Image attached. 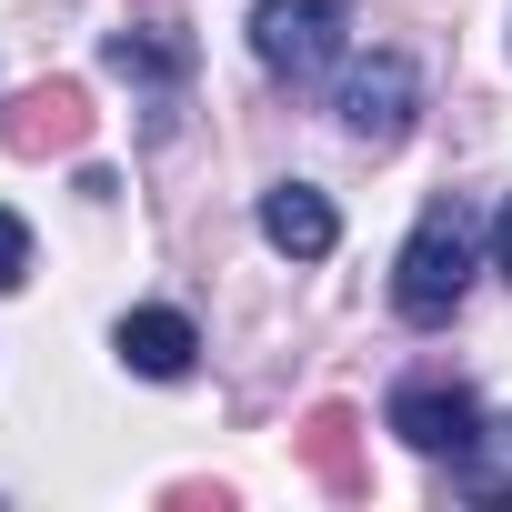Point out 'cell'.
<instances>
[{"label": "cell", "mask_w": 512, "mask_h": 512, "mask_svg": "<svg viewBox=\"0 0 512 512\" xmlns=\"http://www.w3.org/2000/svg\"><path fill=\"white\" fill-rule=\"evenodd\" d=\"M0 141H11L21 161L81 151V141H91V91H81V81H31L11 111H0Z\"/></svg>", "instance_id": "cell-4"}, {"label": "cell", "mask_w": 512, "mask_h": 512, "mask_svg": "<svg viewBox=\"0 0 512 512\" xmlns=\"http://www.w3.org/2000/svg\"><path fill=\"white\" fill-rule=\"evenodd\" d=\"M111 342H121V362H131L141 382H181V372L201 362V332H191L181 312H131Z\"/></svg>", "instance_id": "cell-8"}, {"label": "cell", "mask_w": 512, "mask_h": 512, "mask_svg": "<svg viewBox=\"0 0 512 512\" xmlns=\"http://www.w3.org/2000/svg\"><path fill=\"white\" fill-rule=\"evenodd\" d=\"M452 492H462V502H512V422H482V432L452 452Z\"/></svg>", "instance_id": "cell-9"}, {"label": "cell", "mask_w": 512, "mask_h": 512, "mask_svg": "<svg viewBox=\"0 0 512 512\" xmlns=\"http://www.w3.org/2000/svg\"><path fill=\"white\" fill-rule=\"evenodd\" d=\"M392 432H402L422 462H452V452L482 432V402H472L462 382H402V392H392Z\"/></svg>", "instance_id": "cell-5"}, {"label": "cell", "mask_w": 512, "mask_h": 512, "mask_svg": "<svg viewBox=\"0 0 512 512\" xmlns=\"http://www.w3.org/2000/svg\"><path fill=\"white\" fill-rule=\"evenodd\" d=\"M171 502H181V512H231V492H221V482H171Z\"/></svg>", "instance_id": "cell-12"}, {"label": "cell", "mask_w": 512, "mask_h": 512, "mask_svg": "<svg viewBox=\"0 0 512 512\" xmlns=\"http://www.w3.org/2000/svg\"><path fill=\"white\" fill-rule=\"evenodd\" d=\"M251 51L272 81H322L342 61V0H251Z\"/></svg>", "instance_id": "cell-3"}, {"label": "cell", "mask_w": 512, "mask_h": 512, "mask_svg": "<svg viewBox=\"0 0 512 512\" xmlns=\"http://www.w3.org/2000/svg\"><path fill=\"white\" fill-rule=\"evenodd\" d=\"M332 111H342V131H352L362 151H402V141H412V111H422V71H412L402 51H372V61L342 71Z\"/></svg>", "instance_id": "cell-2"}, {"label": "cell", "mask_w": 512, "mask_h": 512, "mask_svg": "<svg viewBox=\"0 0 512 512\" xmlns=\"http://www.w3.org/2000/svg\"><path fill=\"white\" fill-rule=\"evenodd\" d=\"M302 462H312V482L332 502H362L372 492V472H362V412L352 402H312L302 412Z\"/></svg>", "instance_id": "cell-6"}, {"label": "cell", "mask_w": 512, "mask_h": 512, "mask_svg": "<svg viewBox=\"0 0 512 512\" xmlns=\"http://www.w3.org/2000/svg\"><path fill=\"white\" fill-rule=\"evenodd\" d=\"M111 71L121 81H191V41L181 31H111Z\"/></svg>", "instance_id": "cell-10"}, {"label": "cell", "mask_w": 512, "mask_h": 512, "mask_svg": "<svg viewBox=\"0 0 512 512\" xmlns=\"http://www.w3.org/2000/svg\"><path fill=\"white\" fill-rule=\"evenodd\" d=\"M462 292H472V231H462L452 201H432L412 221V241H402V262H392V312L432 332V322L462 312Z\"/></svg>", "instance_id": "cell-1"}, {"label": "cell", "mask_w": 512, "mask_h": 512, "mask_svg": "<svg viewBox=\"0 0 512 512\" xmlns=\"http://www.w3.org/2000/svg\"><path fill=\"white\" fill-rule=\"evenodd\" d=\"M492 272H512V201H502V221H492Z\"/></svg>", "instance_id": "cell-13"}, {"label": "cell", "mask_w": 512, "mask_h": 512, "mask_svg": "<svg viewBox=\"0 0 512 512\" xmlns=\"http://www.w3.org/2000/svg\"><path fill=\"white\" fill-rule=\"evenodd\" d=\"M262 241L292 251V262H322V251L342 241V211H332L312 181H282V191H262Z\"/></svg>", "instance_id": "cell-7"}, {"label": "cell", "mask_w": 512, "mask_h": 512, "mask_svg": "<svg viewBox=\"0 0 512 512\" xmlns=\"http://www.w3.org/2000/svg\"><path fill=\"white\" fill-rule=\"evenodd\" d=\"M21 272H31V231H21V221H11V211H0V292H11V282H21Z\"/></svg>", "instance_id": "cell-11"}]
</instances>
